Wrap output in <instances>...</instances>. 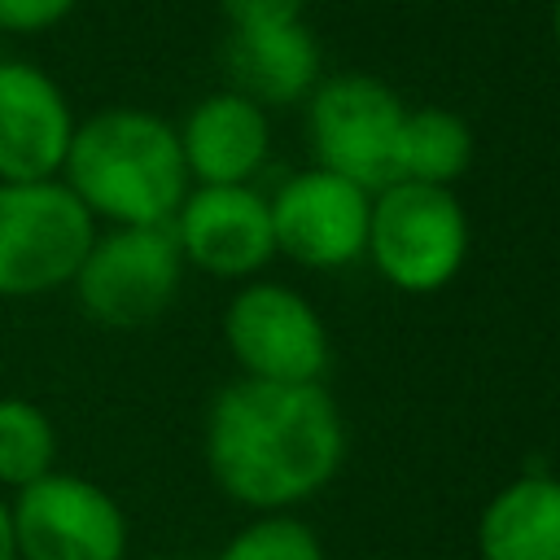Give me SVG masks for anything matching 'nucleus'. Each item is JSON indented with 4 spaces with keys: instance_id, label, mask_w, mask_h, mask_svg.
I'll return each instance as SVG.
<instances>
[{
    "instance_id": "1",
    "label": "nucleus",
    "mask_w": 560,
    "mask_h": 560,
    "mask_svg": "<svg viewBox=\"0 0 560 560\" xmlns=\"http://www.w3.org/2000/svg\"><path fill=\"white\" fill-rule=\"evenodd\" d=\"M214 486L258 512H289L315 499L346 459V420L324 381L276 385L236 376L206 411L201 433Z\"/></svg>"
},
{
    "instance_id": "2",
    "label": "nucleus",
    "mask_w": 560,
    "mask_h": 560,
    "mask_svg": "<svg viewBox=\"0 0 560 560\" xmlns=\"http://www.w3.org/2000/svg\"><path fill=\"white\" fill-rule=\"evenodd\" d=\"M61 184L96 228H166L192 188L175 122L140 105H109L79 118Z\"/></svg>"
},
{
    "instance_id": "3",
    "label": "nucleus",
    "mask_w": 560,
    "mask_h": 560,
    "mask_svg": "<svg viewBox=\"0 0 560 560\" xmlns=\"http://www.w3.org/2000/svg\"><path fill=\"white\" fill-rule=\"evenodd\" d=\"M468 210L455 188L394 179L372 192L368 249L372 271L398 293H438L446 289L468 258Z\"/></svg>"
},
{
    "instance_id": "4",
    "label": "nucleus",
    "mask_w": 560,
    "mask_h": 560,
    "mask_svg": "<svg viewBox=\"0 0 560 560\" xmlns=\"http://www.w3.org/2000/svg\"><path fill=\"white\" fill-rule=\"evenodd\" d=\"M402 118H407V105L385 79L324 74L315 92L302 101L311 166L337 171L368 192L394 184Z\"/></svg>"
},
{
    "instance_id": "5",
    "label": "nucleus",
    "mask_w": 560,
    "mask_h": 560,
    "mask_svg": "<svg viewBox=\"0 0 560 560\" xmlns=\"http://www.w3.org/2000/svg\"><path fill=\"white\" fill-rule=\"evenodd\" d=\"M96 232V219L61 179L0 184V298L70 289Z\"/></svg>"
},
{
    "instance_id": "6",
    "label": "nucleus",
    "mask_w": 560,
    "mask_h": 560,
    "mask_svg": "<svg viewBox=\"0 0 560 560\" xmlns=\"http://www.w3.org/2000/svg\"><path fill=\"white\" fill-rule=\"evenodd\" d=\"M223 341L241 376L315 385L328 368V328L315 302L284 280H245L223 306Z\"/></svg>"
},
{
    "instance_id": "7",
    "label": "nucleus",
    "mask_w": 560,
    "mask_h": 560,
    "mask_svg": "<svg viewBox=\"0 0 560 560\" xmlns=\"http://www.w3.org/2000/svg\"><path fill=\"white\" fill-rule=\"evenodd\" d=\"M184 271L171 228H101L70 289L92 324L140 328L171 311Z\"/></svg>"
},
{
    "instance_id": "8",
    "label": "nucleus",
    "mask_w": 560,
    "mask_h": 560,
    "mask_svg": "<svg viewBox=\"0 0 560 560\" xmlns=\"http://www.w3.org/2000/svg\"><path fill=\"white\" fill-rule=\"evenodd\" d=\"M18 560H127V512L122 503L79 477L52 468L35 486L9 494Z\"/></svg>"
},
{
    "instance_id": "9",
    "label": "nucleus",
    "mask_w": 560,
    "mask_h": 560,
    "mask_svg": "<svg viewBox=\"0 0 560 560\" xmlns=\"http://www.w3.org/2000/svg\"><path fill=\"white\" fill-rule=\"evenodd\" d=\"M267 210L276 254L289 262L306 271H341L363 262L372 192L354 179L324 166H302L267 192Z\"/></svg>"
},
{
    "instance_id": "10",
    "label": "nucleus",
    "mask_w": 560,
    "mask_h": 560,
    "mask_svg": "<svg viewBox=\"0 0 560 560\" xmlns=\"http://www.w3.org/2000/svg\"><path fill=\"white\" fill-rule=\"evenodd\" d=\"M184 267L214 280H254L276 258L267 192L254 184H192L166 223Z\"/></svg>"
},
{
    "instance_id": "11",
    "label": "nucleus",
    "mask_w": 560,
    "mask_h": 560,
    "mask_svg": "<svg viewBox=\"0 0 560 560\" xmlns=\"http://www.w3.org/2000/svg\"><path fill=\"white\" fill-rule=\"evenodd\" d=\"M74 122L66 88L44 66L0 61V184L61 179Z\"/></svg>"
},
{
    "instance_id": "12",
    "label": "nucleus",
    "mask_w": 560,
    "mask_h": 560,
    "mask_svg": "<svg viewBox=\"0 0 560 560\" xmlns=\"http://www.w3.org/2000/svg\"><path fill=\"white\" fill-rule=\"evenodd\" d=\"M179 153L192 184H254L271 158V118L249 96L219 88L179 122Z\"/></svg>"
},
{
    "instance_id": "13",
    "label": "nucleus",
    "mask_w": 560,
    "mask_h": 560,
    "mask_svg": "<svg viewBox=\"0 0 560 560\" xmlns=\"http://www.w3.org/2000/svg\"><path fill=\"white\" fill-rule=\"evenodd\" d=\"M223 70L232 92L271 109V105H302L324 79V57L306 22L241 26L223 44Z\"/></svg>"
},
{
    "instance_id": "14",
    "label": "nucleus",
    "mask_w": 560,
    "mask_h": 560,
    "mask_svg": "<svg viewBox=\"0 0 560 560\" xmlns=\"http://www.w3.org/2000/svg\"><path fill=\"white\" fill-rule=\"evenodd\" d=\"M481 560H560V477L521 472L477 516Z\"/></svg>"
},
{
    "instance_id": "15",
    "label": "nucleus",
    "mask_w": 560,
    "mask_h": 560,
    "mask_svg": "<svg viewBox=\"0 0 560 560\" xmlns=\"http://www.w3.org/2000/svg\"><path fill=\"white\" fill-rule=\"evenodd\" d=\"M468 166H472V131L455 109H442V105L407 109L398 131L394 179L455 188V179H464Z\"/></svg>"
},
{
    "instance_id": "16",
    "label": "nucleus",
    "mask_w": 560,
    "mask_h": 560,
    "mask_svg": "<svg viewBox=\"0 0 560 560\" xmlns=\"http://www.w3.org/2000/svg\"><path fill=\"white\" fill-rule=\"evenodd\" d=\"M57 424L52 416L22 398V394H0V490L18 494L48 477L57 468Z\"/></svg>"
},
{
    "instance_id": "17",
    "label": "nucleus",
    "mask_w": 560,
    "mask_h": 560,
    "mask_svg": "<svg viewBox=\"0 0 560 560\" xmlns=\"http://www.w3.org/2000/svg\"><path fill=\"white\" fill-rule=\"evenodd\" d=\"M214 560H324V542L293 512H258L219 547Z\"/></svg>"
},
{
    "instance_id": "18",
    "label": "nucleus",
    "mask_w": 560,
    "mask_h": 560,
    "mask_svg": "<svg viewBox=\"0 0 560 560\" xmlns=\"http://www.w3.org/2000/svg\"><path fill=\"white\" fill-rule=\"evenodd\" d=\"M74 9L79 0H0V35H22V39L48 35Z\"/></svg>"
},
{
    "instance_id": "19",
    "label": "nucleus",
    "mask_w": 560,
    "mask_h": 560,
    "mask_svg": "<svg viewBox=\"0 0 560 560\" xmlns=\"http://www.w3.org/2000/svg\"><path fill=\"white\" fill-rule=\"evenodd\" d=\"M232 31L241 26H276V22H302L306 0H219Z\"/></svg>"
},
{
    "instance_id": "20",
    "label": "nucleus",
    "mask_w": 560,
    "mask_h": 560,
    "mask_svg": "<svg viewBox=\"0 0 560 560\" xmlns=\"http://www.w3.org/2000/svg\"><path fill=\"white\" fill-rule=\"evenodd\" d=\"M0 560H18V538H13V512H9V494L0 490Z\"/></svg>"
},
{
    "instance_id": "21",
    "label": "nucleus",
    "mask_w": 560,
    "mask_h": 560,
    "mask_svg": "<svg viewBox=\"0 0 560 560\" xmlns=\"http://www.w3.org/2000/svg\"><path fill=\"white\" fill-rule=\"evenodd\" d=\"M551 35H556V44H560V0L551 4Z\"/></svg>"
},
{
    "instance_id": "22",
    "label": "nucleus",
    "mask_w": 560,
    "mask_h": 560,
    "mask_svg": "<svg viewBox=\"0 0 560 560\" xmlns=\"http://www.w3.org/2000/svg\"><path fill=\"white\" fill-rule=\"evenodd\" d=\"M0 39H4V35H0ZM0 61H4V52H0Z\"/></svg>"
}]
</instances>
